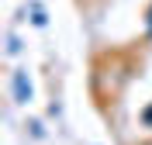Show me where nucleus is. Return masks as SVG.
Returning <instances> with one entry per match:
<instances>
[{
	"label": "nucleus",
	"instance_id": "obj_1",
	"mask_svg": "<svg viewBox=\"0 0 152 145\" xmlns=\"http://www.w3.org/2000/svg\"><path fill=\"white\" fill-rule=\"evenodd\" d=\"M149 24H152V10H149Z\"/></svg>",
	"mask_w": 152,
	"mask_h": 145
}]
</instances>
